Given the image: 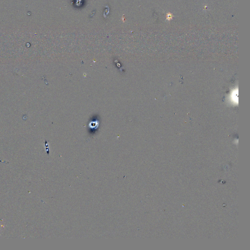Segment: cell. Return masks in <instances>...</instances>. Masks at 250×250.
I'll return each mask as SVG.
<instances>
[{"label":"cell","instance_id":"1","mask_svg":"<svg viewBox=\"0 0 250 250\" xmlns=\"http://www.w3.org/2000/svg\"><path fill=\"white\" fill-rule=\"evenodd\" d=\"M174 17V16L173 15L170 13H167V15H166V19L168 21H170L171 20H172L173 18Z\"/></svg>","mask_w":250,"mask_h":250}]
</instances>
